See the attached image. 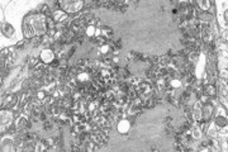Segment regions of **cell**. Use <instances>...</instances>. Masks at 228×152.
<instances>
[{"instance_id":"ba28073f","label":"cell","mask_w":228,"mask_h":152,"mask_svg":"<svg viewBox=\"0 0 228 152\" xmlns=\"http://www.w3.org/2000/svg\"><path fill=\"white\" fill-rule=\"evenodd\" d=\"M171 86L177 89V87L181 86V81H180V80H172V81H171Z\"/></svg>"},{"instance_id":"52a82bcc","label":"cell","mask_w":228,"mask_h":152,"mask_svg":"<svg viewBox=\"0 0 228 152\" xmlns=\"http://www.w3.org/2000/svg\"><path fill=\"white\" fill-rule=\"evenodd\" d=\"M87 79H89V75L85 74V72H81V74L77 75V80H79V81H86Z\"/></svg>"},{"instance_id":"6da1fadb","label":"cell","mask_w":228,"mask_h":152,"mask_svg":"<svg viewBox=\"0 0 228 152\" xmlns=\"http://www.w3.org/2000/svg\"><path fill=\"white\" fill-rule=\"evenodd\" d=\"M55 58V55L51 49H43L41 52V60L44 64H51Z\"/></svg>"},{"instance_id":"3957f363","label":"cell","mask_w":228,"mask_h":152,"mask_svg":"<svg viewBox=\"0 0 228 152\" xmlns=\"http://www.w3.org/2000/svg\"><path fill=\"white\" fill-rule=\"evenodd\" d=\"M129 129H131V123H129L127 119H123V120L119 122V124H118V132H119V133L124 134V133H127Z\"/></svg>"},{"instance_id":"5b68a950","label":"cell","mask_w":228,"mask_h":152,"mask_svg":"<svg viewBox=\"0 0 228 152\" xmlns=\"http://www.w3.org/2000/svg\"><path fill=\"white\" fill-rule=\"evenodd\" d=\"M86 34H87L89 37H93V36L95 34V27H94V25H89L87 29H86Z\"/></svg>"},{"instance_id":"9c48e42d","label":"cell","mask_w":228,"mask_h":152,"mask_svg":"<svg viewBox=\"0 0 228 152\" xmlns=\"http://www.w3.org/2000/svg\"><path fill=\"white\" fill-rule=\"evenodd\" d=\"M100 51H102L103 53H106V52L109 51V46H108V44H104V46H102V48H100Z\"/></svg>"},{"instance_id":"8992f818","label":"cell","mask_w":228,"mask_h":152,"mask_svg":"<svg viewBox=\"0 0 228 152\" xmlns=\"http://www.w3.org/2000/svg\"><path fill=\"white\" fill-rule=\"evenodd\" d=\"M65 18H66V14L62 13V12H57V13L55 14V19H56V21H62Z\"/></svg>"},{"instance_id":"277c9868","label":"cell","mask_w":228,"mask_h":152,"mask_svg":"<svg viewBox=\"0 0 228 152\" xmlns=\"http://www.w3.org/2000/svg\"><path fill=\"white\" fill-rule=\"evenodd\" d=\"M198 4H199V6H200L202 9H204V10H208V9L210 8V1H208V0H199Z\"/></svg>"},{"instance_id":"30bf717a","label":"cell","mask_w":228,"mask_h":152,"mask_svg":"<svg viewBox=\"0 0 228 152\" xmlns=\"http://www.w3.org/2000/svg\"><path fill=\"white\" fill-rule=\"evenodd\" d=\"M200 18H202V19H207V21H210V19H212L210 14H202V15H200Z\"/></svg>"},{"instance_id":"7a4b0ae2","label":"cell","mask_w":228,"mask_h":152,"mask_svg":"<svg viewBox=\"0 0 228 152\" xmlns=\"http://www.w3.org/2000/svg\"><path fill=\"white\" fill-rule=\"evenodd\" d=\"M1 32H3V34H4L5 37H8V38H10V37L15 33L14 28H13L10 24H8V23L3 24V27H1Z\"/></svg>"}]
</instances>
